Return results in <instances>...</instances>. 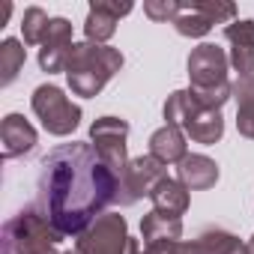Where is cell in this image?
I'll use <instances>...</instances> for the list:
<instances>
[{"instance_id":"obj_1","label":"cell","mask_w":254,"mask_h":254,"mask_svg":"<svg viewBox=\"0 0 254 254\" xmlns=\"http://www.w3.org/2000/svg\"><path fill=\"white\" fill-rule=\"evenodd\" d=\"M117 189L114 171L99 159L90 141L60 144L42 159V212L63 236H78L105 215V209L117 203Z\"/></svg>"},{"instance_id":"obj_2","label":"cell","mask_w":254,"mask_h":254,"mask_svg":"<svg viewBox=\"0 0 254 254\" xmlns=\"http://www.w3.org/2000/svg\"><path fill=\"white\" fill-rule=\"evenodd\" d=\"M186 72H189V93L212 111H221L227 105V99H233V81H230V60L224 54V48L212 45V42H200L197 48H191L189 60H186Z\"/></svg>"},{"instance_id":"obj_3","label":"cell","mask_w":254,"mask_h":254,"mask_svg":"<svg viewBox=\"0 0 254 254\" xmlns=\"http://www.w3.org/2000/svg\"><path fill=\"white\" fill-rule=\"evenodd\" d=\"M123 54L111 45H93V42H75L72 54L66 60V81L69 90L81 99H96L105 84L123 69Z\"/></svg>"},{"instance_id":"obj_4","label":"cell","mask_w":254,"mask_h":254,"mask_svg":"<svg viewBox=\"0 0 254 254\" xmlns=\"http://www.w3.org/2000/svg\"><path fill=\"white\" fill-rule=\"evenodd\" d=\"M63 239L66 236L36 206L15 212L3 224V251L6 254H66Z\"/></svg>"},{"instance_id":"obj_5","label":"cell","mask_w":254,"mask_h":254,"mask_svg":"<svg viewBox=\"0 0 254 254\" xmlns=\"http://www.w3.org/2000/svg\"><path fill=\"white\" fill-rule=\"evenodd\" d=\"M168 126H177V129L191 138L194 144H203V147H212L224 138V117L221 111H212V108H203L189 90H174L162 108Z\"/></svg>"},{"instance_id":"obj_6","label":"cell","mask_w":254,"mask_h":254,"mask_svg":"<svg viewBox=\"0 0 254 254\" xmlns=\"http://www.w3.org/2000/svg\"><path fill=\"white\" fill-rule=\"evenodd\" d=\"M30 108L42 129L54 138H69L81 126V105H75L57 84H39L30 96Z\"/></svg>"},{"instance_id":"obj_7","label":"cell","mask_w":254,"mask_h":254,"mask_svg":"<svg viewBox=\"0 0 254 254\" xmlns=\"http://www.w3.org/2000/svg\"><path fill=\"white\" fill-rule=\"evenodd\" d=\"M126 141H129V123L123 117H99L90 126V144L99 153V159L114 171L117 186L123 180V174L129 171V150H126Z\"/></svg>"},{"instance_id":"obj_8","label":"cell","mask_w":254,"mask_h":254,"mask_svg":"<svg viewBox=\"0 0 254 254\" xmlns=\"http://www.w3.org/2000/svg\"><path fill=\"white\" fill-rule=\"evenodd\" d=\"M129 239L126 218L120 212H105L75 236V248L81 254H129Z\"/></svg>"},{"instance_id":"obj_9","label":"cell","mask_w":254,"mask_h":254,"mask_svg":"<svg viewBox=\"0 0 254 254\" xmlns=\"http://www.w3.org/2000/svg\"><path fill=\"white\" fill-rule=\"evenodd\" d=\"M162 180H168V168L162 162H156L150 153L132 159L129 162V171H126L123 180H120L117 203L120 206H135L141 197H153V191L159 189Z\"/></svg>"},{"instance_id":"obj_10","label":"cell","mask_w":254,"mask_h":254,"mask_svg":"<svg viewBox=\"0 0 254 254\" xmlns=\"http://www.w3.org/2000/svg\"><path fill=\"white\" fill-rule=\"evenodd\" d=\"M135 6L126 0V3H117V0H93L87 21H84V36L93 45H108V39L117 33V21L126 18Z\"/></svg>"},{"instance_id":"obj_11","label":"cell","mask_w":254,"mask_h":254,"mask_svg":"<svg viewBox=\"0 0 254 254\" xmlns=\"http://www.w3.org/2000/svg\"><path fill=\"white\" fill-rule=\"evenodd\" d=\"M72 21L69 18H51L48 36L39 48V69L48 75L66 72V60L72 54Z\"/></svg>"},{"instance_id":"obj_12","label":"cell","mask_w":254,"mask_h":254,"mask_svg":"<svg viewBox=\"0 0 254 254\" xmlns=\"http://www.w3.org/2000/svg\"><path fill=\"white\" fill-rule=\"evenodd\" d=\"M36 129L33 123L24 120V114H6L3 123H0V153L3 159H21L27 153L36 150Z\"/></svg>"},{"instance_id":"obj_13","label":"cell","mask_w":254,"mask_h":254,"mask_svg":"<svg viewBox=\"0 0 254 254\" xmlns=\"http://www.w3.org/2000/svg\"><path fill=\"white\" fill-rule=\"evenodd\" d=\"M218 177H221L218 165H215L209 156H203V153H189V156L177 165V180H180L189 191H206V189H212V186L218 183Z\"/></svg>"},{"instance_id":"obj_14","label":"cell","mask_w":254,"mask_h":254,"mask_svg":"<svg viewBox=\"0 0 254 254\" xmlns=\"http://www.w3.org/2000/svg\"><path fill=\"white\" fill-rule=\"evenodd\" d=\"M150 156L156 162H162L165 168L168 165H180L186 156H189V144H186V135L177 129V126H162L150 135Z\"/></svg>"},{"instance_id":"obj_15","label":"cell","mask_w":254,"mask_h":254,"mask_svg":"<svg viewBox=\"0 0 254 254\" xmlns=\"http://www.w3.org/2000/svg\"><path fill=\"white\" fill-rule=\"evenodd\" d=\"M141 239L144 245H159V242H180L183 239V218L150 209L141 218Z\"/></svg>"},{"instance_id":"obj_16","label":"cell","mask_w":254,"mask_h":254,"mask_svg":"<svg viewBox=\"0 0 254 254\" xmlns=\"http://www.w3.org/2000/svg\"><path fill=\"white\" fill-rule=\"evenodd\" d=\"M150 200H153V209L168 212V215H177V218H180V215H186V209H189V203H191L189 189H186L180 180H174V177L162 180Z\"/></svg>"},{"instance_id":"obj_17","label":"cell","mask_w":254,"mask_h":254,"mask_svg":"<svg viewBox=\"0 0 254 254\" xmlns=\"http://www.w3.org/2000/svg\"><path fill=\"white\" fill-rule=\"evenodd\" d=\"M194 254H248V242H242L230 230H203L197 239H191Z\"/></svg>"},{"instance_id":"obj_18","label":"cell","mask_w":254,"mask_h":254,"mask_svg":"<svg viewBox=\"0 0 254 254\" xmlns=\"http://www.w3.org/2000/svg\"><path fill=\"white\" fill-rule=\"evenodd\" d=\"M236 99V132L254 141V78H242L233 84Z\"/></svg>"},{"instance_id":"obj_19","label":"cell","mask_w":254,"mask_h":254,"mask_svg":"<svg viewBox=\"0 0 254 254\" xmlns=\"http://www.w3.org/2000/svg\"><path fill=\"white\" fill-rule=\"evenodd\" d=\"M24 60H27L24 42H18V39H12V36L0 42V84L9 87V84L21 75Z\"/></svg>"},{"instance_id":"obj_20","label":"cell","mask_w":254,"mask_h":254,"mask_svg":"<svg viewBox=\"0 0 254 254\" xmlns=\"http://www.w3.org/2000/svg\"><path fill=\"white\" fill-rule=\"evenodd\" d=\"M48 27H51V18L42 6H27L24 9V18H21V36H24V45H39L45 42L48 36Z\"/></svg>"},{"instance_id":"obj_21","label":"cell","mask_w":254,"mask_h":254,"mask_svg":"<svg viewBox=\"0 0 254 254\" xmlns=\"http://www.w3.org/2000/svg\"><path fill=\"white\" fill-rule=\"evenodd\" d=\"M212 27H215V24H212L209 18H203L197 9H191V3H186L183 15L174 21V30H177L180 36H186V39H200V36H206Z\"/></svg>"},{"instance_id":"obj_22","label":"cell","mask_w":254,"mask_h":254,"mask_svg":"<svg viewBox=\"0 0 254 254\" xmlns=\"http://www.w3.org/2000/svg\"><path fill=\"white\" fill-rule=\"evenodd\" d=\"M191 9H197L203 18H209L212 24H233L236 21V6L227 0H191Z\"/></svg>"},{"instance_id":"obj_23","label":"cell","mask_w":254,"mask_h":254,"mask_svg":"<svg viewBox=\"0 0 254 254\" xmlns=\"http://www.w3.org/2000/svg\"><path fill=\"white\" fill-rule=\"evenodd\" d=\"M183 9H186V3H180V0H147L144 3V15L159 24H165V21L174 24L183 15Z\"/></svg>"},{"instance_id":"obj_24","label":"cell","mask_w":254,"mask_h":254,"mask_svg":"<svg viewBox=\"0 0 254 254\" xmlns=\"http://www.w3.org/2000/svg\"><path fill=\"white\" fill-rule=\"evenodd\" d=\"M230 69L242 78H254V45H230Z\"/></svg>"},{"instance_id":"obj_25","label":"cell","mask_w":254,"mask_h":254,"mask_svg":"<svg viewBox=\"0 0 254 254\" xmlns=\"http://www.w3.org/2000/svg\"><path fill=\"white\" fill-rule=\"evenodd\" d=\"M224 39L230 45H254V21L251 18H236L233 24L224 27Z\"/></svg>"},{"instance_id":"obj_26","label":"cell","mask_w":254,"mask_h":254,"mask_svg":"<svg viewBox=\"0 0 254 254\" xmlns=\"http://www.w3.org/2000/svg\"><path fill=\"white\" fill-rule=\"evenodd\" d=\"M171 254H194V248H191V242L180 239V242H174V245H171Z\"/></svg>"},{"instance_id":"obj_27","label":"cell","mask_w":254,"mask_h":254,"mask_svg":"<svg viewBox=\"0 0 254 254\" xmlns=\"http://www.w3.org/2000/svg\"><path fill=\"white\" fill-rule=\"evenodd\" d=\"M248 254H254V233H251V239H248Z\"/></svg>"},{"instance_id":"obj_28","label":"cell","mask_w":254,"mask_h":254,"mask_svg":"<svg viewBox=\"0 0 254 254\" xmlns=\"http://www.w3.org/2000/svg\"><path fill=\"white\" fill-rule=\"evenodd\" d=\"M66 254H81V251H78V248H72V251H66Z\"/></svg>"}]
</instances>
